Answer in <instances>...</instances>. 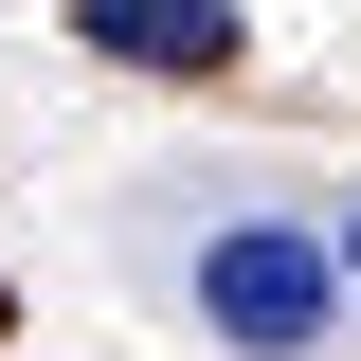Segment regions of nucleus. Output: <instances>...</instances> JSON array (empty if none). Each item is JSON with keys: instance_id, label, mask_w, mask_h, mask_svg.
Instances as JSON below:
<instances>
[{"instance_id": "obj_2", "label": "nucleus", "mask_w": 361, "mask_h": 361, "mask_svg": "<svg viewBox=\"0 0 361 361\" xmlns=\"http://www.w3.org/2000/svg\"><path fill=\"white\" fill-rule=\"evenodd\" d=\"M73 37L127 73H235V0H73Z\"/></svg>"}, {"instance_id": "obj_1", "label": "nucleus", "mask_w": 361, "mask_h": 361, "mask_svg": "<svg viewBox=\"0 0 361 361\" xmlns=\"http://www.w3.org/2000/svg\"><path fill=\"white\" fill-rule=\"evenodd\" d=\"M325 289H343V253L289 217H217L199 235V325H217L235 361H307L325 343Z\"/></svg>"}, {"instance_id": "obj_3", "label": "nucleus", "mask_w": 361, "mask_h": 361, "mask_svg": "<svg viewBox=\"0 0 361 361\" xmlns=\"http://www.w3.org/2000/svg\"><path fill=\"white\" fill-rule=\"evenodd\" d=\"M343 271H361V217H343Z\"/></svg>"}]
</instances>
